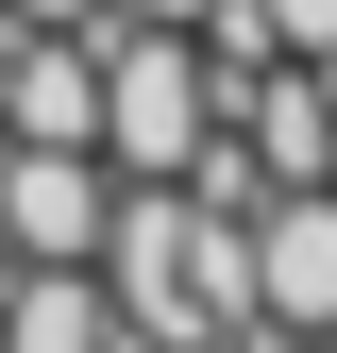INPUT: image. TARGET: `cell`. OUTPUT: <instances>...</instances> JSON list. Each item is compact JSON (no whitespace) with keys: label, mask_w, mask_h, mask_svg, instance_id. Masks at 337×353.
<instances>
[{"label":"cell","mask_w":337,"mask_h":353,"mask_svg":"<svg viewBox=\"0 0 337 353\" xmlns=\"http://www.w3.org/2000/svg\"><path fill=\"white\" fill-rule=\"evenodd\" d=\"M236 236H253V320L270 336H337V185H270Z\"/></svg>","instance_id":"obj_3"},{"label":"cell","mask_w":337,"mask_h":353,"mask_svg":"<svg viewBox=\"0 0 337 353\" xmlns=\"http://www.w3.org/2000/svg\"><path fill=\"white\" fill-rule=\"evenodd\" d=\"M253 17H270L287 51H337V0H253Z\"/></svg>","instance_id":"obj_4"},{"label":"cell","mask_w":337,"mask_h":353,"mask_svg":"<svg viewBox=\"0 0 337 353\" xmlns=\"http://www.w3.org/2000/svg\"><path fill=\"white\" fill-rule=\"evenodd\" d=\"M270 353H337V336H270Z\"/></svg>","instance_id":"obj_7"},{"label":"cell","mask_w":337,"mask_h":353,"mask_svg":"<svg viewBox=\"0 0 337 353\" xmlns=\"http://www.w3.org/2000/svg\"><path fill=\"white\" fill-rule=\"evenodd\" d=\"M118 17H202V0H118Z\"/></svg>","instance_id":"obj_6"},{"label":"cell","mask_w":337,"mask_h":353,"mask_svg":"<svg viewBox=\"0 0 337 353\" xmlns=\"http://www.w3.org/2000/svg\"><path fill=\"white\" fill-rule=\"evenodd\" d=\"M0 17H102V0H0Z\"/></svg>","instance_id":"obj_5"},{"label":"cell","mask_w":337,"mask_h":353,"mask_svg":"<svg viewBox=\"0 0 337 353\" xmlns=\"http://www.w3.org/2000/svg\"><path fill=\"white\" fill-rule=\"evenodd\" d=\"M102 202H118L102 152H34V135H0V252H17V270H84V252H102Z\"/></svg>","instance_id":"obj_2"},{"label":"cell","mask_w":337,"mask_h":353,"mask_svg":"<svg viewBox=\"0 0 337 353\" xmlns=\"http://www.w3.org/2000/svg\"><path fill=\"white\" fill-rule=\"evenodd\" d=\"M84 68H102V101H84V152L118 168V185H168V168L202 152V51H186V17H84Z\"/></svg>","instance_id":"obj_1"}]
</instances>
